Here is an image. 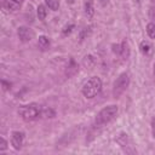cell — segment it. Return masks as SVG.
<instances>
[{
	"label": "cell",
	"instance_id": "cell-6",
	"mask_svg": "<svg viewBox=\"0 0 155 155\" xmlns=\"http://www.w3.org/2000/svg\"><path fill=\"white\" fill-rule=\"evenodd\" d=\"M23 140H24V133L21 131H13L12 136H11V144L16 150H19L23 145Z\"/></svg>",
	"mask_w": 155,
	"mask_h": 155
},
{
	"label": "cell",
	"instance_id": "cell-2",
	"mask_svg": "<svg viewBox=\"0 0 155 155\" xmlns=\"http://www.w3.org/2000/svg\"><path fill=\"white\" fill-rule=\"evenodd\" d=\"M41 113H42V109L36 103L21 105L18 109V114L24 121H33V120L38 119L41 115Z\"/></svg>",
	"mask_w": 155,
	"mask_h": 155
},
{
	"label": "cell",
	"instance_id": "cell-4",
	"mask_svg": "<svg viewBox=\"0 0 155 155\" xmlns=\"http://www.w3.org/2000/svg\"><path fill=\"white\" fill-rule=\"evenodd\" d=\"M130 85V76L127 73H121L117 79L114 81L113 85V97L114 98H119L128 87Z\"/></svg>",
	"mask_w": 155,
	"mask_h": 155
},
{
	"label": "cell",
	"instance_id": "cell-10",
	"mask_svg": "<svg viewBox=\"0 0 155 155\" xmlns=\"http://www.w3.org/2000/svg\"><path fill=\"white\" fill-rule=\"evenodd\" d=\"M85 13L90 18L94 15V7H93V4H92V0H86V2H85Z\"/></svg>",
	"mask_w": 155,
	"mask_h": 155
},
{
	"label": "cell",
	"instance_id": "cell-12",
	"mask_svg": "<svg viewBox=\"0 0 155 155\" xmlns=\"http://www.w3.org/2000/svg\"><path fill=\"white\" fill-rule=\"evenodd\" d=\"M45 4L52 11H57L58 7H59V1L58 0H45Z\"/></svg>",
	"mask_w": 155,
	"mask_h": 155
},
{
	"label": "cell",
	"instance_id": "cell-19",
	"mask_svg": "<svg viewBox=\"0 0 155 155\" xmlns=\"http://www.w3.org/2000/svg\"><path fill=\"white\" fill-rule=\"evenodd\" d=\"M73 28H74V25H73V24H70V25H67V27L63 29V34H64V35L69 34V33L71 31V29H73Z\"/></svg>",
	"mask_w": 155,
	"mask_h": 155
},
{
	"label": "cell",
	"instance_id": "cell-5",
	"mask_svg": "<svg viewBox=\"0 0 155 155\" xmlns=\"http://www.w3.org/2000/svg\"><path fill=\"white\" fill-rule=\"evenodd\" d=\"M17 34H18V38L22 42H29L35 36L34 30L29 27H19L18 30H17Z\"/></svg>",
	"mask_w": 155,
	"mask_h": 155
},
{
	"label": "cell",
	"instance_id": "cell-15",
	"mask_svg": "<svg viewBox=\"0 0 155 155\" xmlns=\"http://www.w3.org/2000/svg\"><path fill=\"white\" fill-rule=\"evenodd\" d=\"M147 33L151 39H155V23H149L147 25Z\"/></svg>",
	"mask_w": 155,
	"mask_h": 155
},
{
	"label": "cell",
	"instance_id": "cell-17",
	"mask_svg": "<svg viewBox=\"0 0 155 155\" xmlns=\"http://www.w3.org/2000/svg\"><path fill=\"white\" fill-rule=\"evenodd\" d=\"M56 114H54V111L52 110V109H45V110H42V113H41V116H44V117H53Z\"/></svg>",
	"mask_w": 155,
	"mask_h": 155
},
{
	"label": "cell",
	"instance_id": "cell-16",
	"mask_svg": "<svg viewBox=\"0 0 155 155\" xmlns=\"http://www.w3.org/2000/svg\"><path fill=\"white\" fill-rule=\"evenodd\" d=\"M128 53H130V50H128V45H127V42L126 41H124L122 44H121V56L122 57H125V58H127L128 57Z\"/></svg>",
	"mask_w": 155,
	"mask_h": 155
},
{
	"label": "cell",
	"instance_id": "cell-1",
	"mask_svg": "<svg viewBox=\"0 0 155 155\" xmlns=\"http://www.w3.org/2000/svg\"><path fill=\"white\" fill-rule=\"evenodd\" d=\"M117 111H119V108H117V105H115V104H111V105H108V107L103 108V109L96 115V117H94V125H96L97 127H102V126L109 124V122L116 116Z\"/></svg>",
	"mask_w": 155,
	"mask_h": 155
},
{
	"label": "cell",
	"instance_id": "cell-11",
	"mask_svg": "<svg viewBox=\"0 0 155 155\" xmlns=\"http://www.w3.org/2000/svg\"><path fill=\"white\" fill-rule=\"evenodd\" d=\"M139 48H140V52H142L144 56H147V54H149V53H150L151 46H150V44H149L148 41H142V42H140Z\"/></svg>",
	"mask_w": 155,
	"mask_h": 155
},
{
	"label": "cell",
	"instance_id": "cell-18",
	"mask_svg": "<svg viewBox=\"0 0 155 155\" xmlns=\"http://www.w3.org/2000/svg\"><path fill=\"white\" fill-rule=\"evenodd\" d=\"M7 148V142L4 137H0V151H4Z\"/></svg>",
	"mask_w": 155,
	"mask_h": 155
},
{
	"label": "cell",
	"instance_id": "cell-22",
	"mask_svg": "<svg viewBox=\"0 0 155 155\" xmlns=\"http://www.w3.org/2000/svg\"><path fill=\"white\" fill-rule=\"evenodd\" d=\"M153 74L155 75V63H154V69H153Z\"/></svg>",
	"mask_w": 155,
	"mask_h": 155
},
{
	"label": "cell",
	"instance_id": "cell-21",
	"mask_svg": "<svg viewBox=\"0 0 155 155\" xmlns=\"http://www.w3.org/2000/svg\"><path fill=\"white\" fill-rule=\"evenodd\" d=\"M1 84H2V88H4L5 91L10 88V84H7V82H6L5 80H2V81H1Z\"/></svg>",
	"mask_w": 155,
	"mask_h": 155
},
{
	"label": "cell",
	"instance_id": "cell-3",
	"mask_svg": "<svg viewBox=\"0 0 155 155\" xmlns=\"http://www.w3.org/2000/svg\"><path fill=\"white\" fill-rule=\"evenodd\" d=\"M102 90V80L98 76L90 78L82 86V94L86 98H94Z\"/></svg>",
	"mask_w": 155,
	"mask_h": 155
},
{
	"label": "cell",
	"instance_id": "cell-9",
	"mask_svg": "<svg viewBox=\"0 0 155 155\" xmlns=\"http://www.w3.org/2000/svg\"><path fill=\"white\" fill-rule=\"evenodd\" d=\"M50 45H51V41H50V39L47 36H45V35L39 36V39H38V46L41 50H47L50 47Z\"/></svg>",
	"mask_w": 155,
	"mask_h": 155
},
{
	"label": "cell",
	"instance_id": "cell-20",
	"mask_svg": "<svg viewBox=\"0 0 155 155\" xmlns=\"http://www.w3.org/2000/svg\"><path fill=\"white\" fill-rule=\"evenodd\" d=\"M151 133H153V137L155 138V117H153L151 120Z\"/></svg>",
	"mask_w": 155,
	"mask_h": 155
},
{
	"label": "cell",
	"instance_id": "cell-23",
	"mask_svg": "<svg viewBox=\"0 0 155 155\" xmlns=\"http://www.w3.org/2000/svg\"><path fill=\"white\" fill-rule=\"evenodd\" d=\"M67 1H69L70 4H73V2H74V0H67Z\"/></svg>",
	"mask_w": 155,
	"mask_h": 155
},
{
	"label": "cell",
	"instance_id": "cell-14",
	"mask_svg": "<svg viewBox=\"0 0 155 155\" xmlns=\"http://www.w3.org/2000/svg\"><path fill=\"white\" fill-rule=\"evenodd\" d=\"M94 63H96V61H94V58H93L92 56H86V57L84 58V64H85L88 69H92V68L94 67Z\"/></svg>",
	"mask_w": 155,
	"mask_h": 155
},
{
	"label": "cell",
	"instance_id": "cell-8",
	"mask_svg": "<svg viewBox=\"0 0 155 155\" xmlns=\"http://www.w3.org/2000/svg\"><path fill=\"white\" fill-rule=\"evenodd\" d=\"M78 69H79V67H78L76 62L73 58H70L69 59V63L67 65V69H65V75L68 78H70V76H73V75H75L78 73Z\"/></svg>",
	"mask_w": 155,
	"mask_h": 155
},
{
	"label": "cell",
	"instance_id": "cell-7",
	"mask_svg": "<svg viewBox=\"0 0 155 155\" xmlns=\"http://www.w3.org/2000/svg\"><path fill=\"white\" fill-rule=\"evenodd\" d=\"M2 7L8 12H15L21 6V0H1Z\"/></svg>",
	"mask_w": 155,
	"mask_h": 155
},
{
	"label": "cell",
	"instance_id": "cell-13",
	"mask_svg": "<svg viewBox=\"0 0 155 155\" xmlns=\"http://www.w3.org/2000/svg\"><path fill=\"white\" fill-rule=\"evenodd\" d=\"M36 13H38V17H39V19H45V17H46V15H47V11H46V7L44 6V5H39L38 6V10H36Z\"/></svg>",
	"mask_w": 155,
	"mask_h": 155
}]
</instances>
